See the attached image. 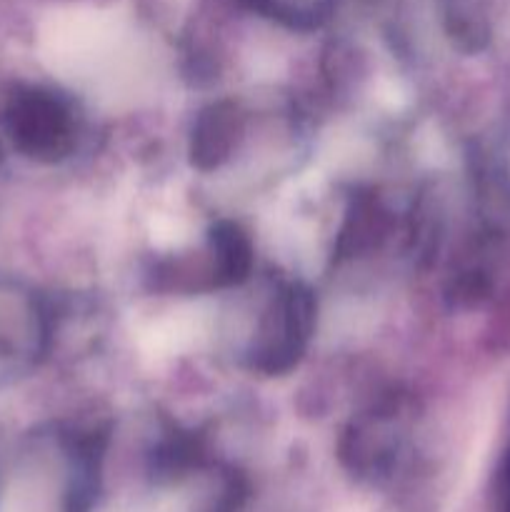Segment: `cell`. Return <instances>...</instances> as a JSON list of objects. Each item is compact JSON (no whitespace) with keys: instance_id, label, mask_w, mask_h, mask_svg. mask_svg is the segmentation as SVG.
Here are the masks:
<instances>
[{"instance_id":"obj_1","label":"cell","mask_w":510,"mask_h":512,"mask_svg":"<svg viewBox=\"0 0 510 512\" xmlns=\"http://www.w3.org/2000/svg\"><path fill=\"white\" fill-rule=\"evenodd\" d=\"M48 343V318L38 293L18 275L0 270V370L35 363Z\"/></svg>"}]
</instances>
